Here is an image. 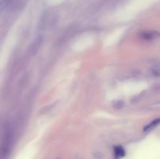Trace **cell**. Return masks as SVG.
<instances>
[{
	"label": "cell",
	"mask_w": 160,
	"mask_h": 159,
	"mask_svg": "<svg viewBox=\"0 0 160 159\" xmlns=\"http://www.w3.org/2000/svg\"><path fill=\"white\" fill-rule=\"evenodd\" d=\"M12 0H0V14L3 12Z\"/></svg>",
	"instance_id": "4"
},
{
	"label": "cell",
	"mask_w": 160,
	"mask_h": 159,
	"mask_svg": "<svg viewBox=\"0 0 160 159\" xmlns=\"http://www.w3.org/2000/svg\"><path fill=\"white\" fill-rule=\"evenodd\" d=\"M114 155L117 158H120L125 155V151L122 147L117 146L114 148Z\"/></svg>",
	"instance_id": "2"
},
{
	"label": "cell",
	"mask_w": 160,
	"mask_h": 159,
	"mask_svg": "<svg viewBox=\"0 0 160 159\" xmlns=\"http://www.w3.org/2000/svg\"><path fill=\"white\" fill-rule=\"evenodd\" d=\"M159 124H160V118H156V119H155L154 121H152V123H150L149 124L147 125V126L145 127V129H144V130L145 131L151 130V129H154L155 127H156L157 126H159Z\"/></svg>",
	"instance_id": "3"
},
{
	"label": "cell",
	"mask_w": 160,
	"mask_h": 159,
	"mask_svg": "<svg viewBox=\"0 0 160 159\" xmlns=\"http://www.w3.org/2000/svg\"><path fill=\"white\" fill-rule=\"evenodd\" d=\"M152 73L156 76L160 77V65H156L152 68Z\"/></svg>",
	"instance_id": "5"
},
{
	"label": "cell",
	"mask_w": 160,
	"mask_h": 159,
	"mask_svg": "<svg viewBox=\"0 0 160 159\" xmlns=\"http://www.w3.org/2000/svg\"><path fill=\"white\" fill-rule=\"evenodd\" d=\"M159 34L157 31H145L142 34V37L146 40H152V39H154L156 37H159Z\"/></svg>",
	"instance_id": "1"
}]
</instances>
